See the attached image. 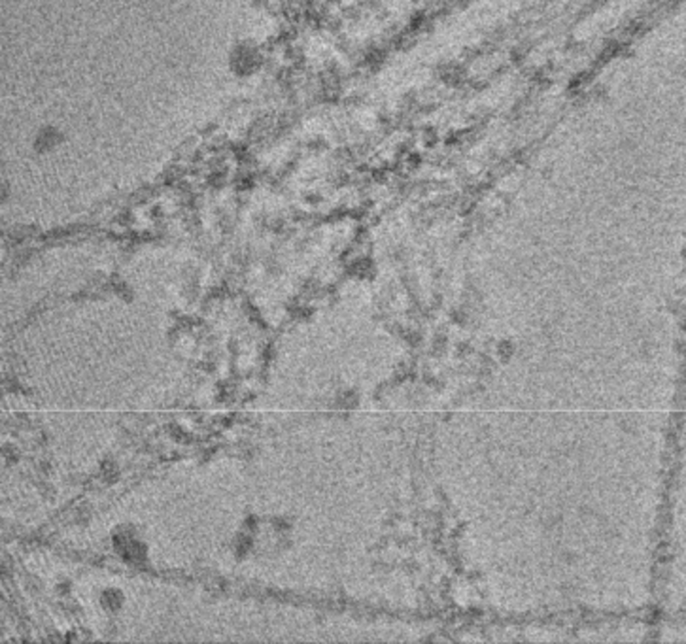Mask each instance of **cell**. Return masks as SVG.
Returning <instances> with one entry per match:
<instances>
[{"instance_id":"cell-1","label":"cell","mask_w":686,"mask_h":644,"mask_svg":"<svg viewBox=\"0 0 686 644\" xmlns=\"http://www.w3.org/2000/svg\"><path fill=\"white\" fill-rule=\"evenodd\" d=\"M259 64V51L255 50L254 45L250 44H242L238 48H235V53H233V70L236 74H250L252 70Z\"/></svg>"},{"instance_id":"cell-2","label":"cell","mask_w":686,"mask_h":644,"mask_svg":"<svg viewBox=\"0 0 686 644\" xmlns=\"http://www.w3.org/2000/svg\"><path fill=\"white\" fill-rule=\"evenodd\" d=\"M63 142V134L59 133L55 127H45L42 129L36 138H34V150L38 153H50Z\"/></svg>"}]
</instances>
